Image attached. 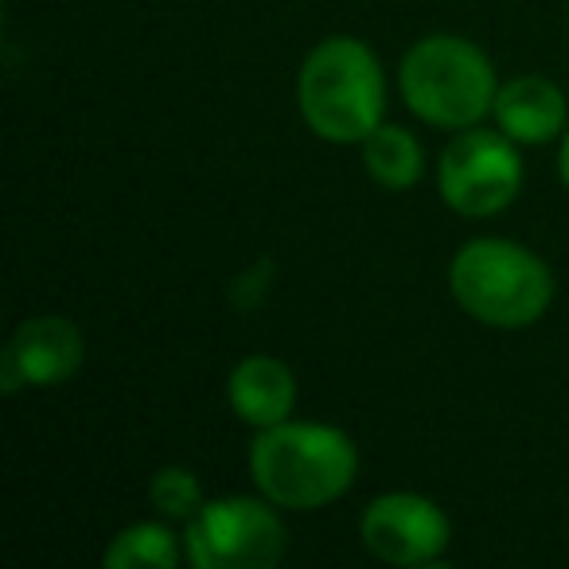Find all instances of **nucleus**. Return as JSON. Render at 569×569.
Returning a JSON list of instances; mask_svg holds the SVG:
<instances>
[{"mask_svg": "<svg viewBox=\"0 0 569 569\" xmlns=\"http://www.w3.org/2000/svg\"><path fill=\"white\" fill-rule=\"evenodd\" d=\"M359 452L351 437L320 421H281L258 429L250 445V476L258 491L289 511H317L356 483Z\"/></svg>", "mask_w": 569, "mask_h": 569, "instance_id": "1", "label": "nucleus"}, {"mask_svg": "<svg viewBox=\"0 0 569 569\" xmlns=\"http://www.w3.org/2000/svg\"><path fill=\"white\" fill-rule=\"evenodd\" d=\"M301 118L328 144H363L382 126V63L356 36H328L305 56L297 79Z\"/></svg>", "mask_w": 569, "mask_h": 569, "instance_id": "2", "label": "nucleus"}, {"mask_svg": "<svg viewBox=\"0 0 569 569\" xmlns=\"http://www.w3.org/2000/svg\"><path fill=\"white\" fill-rule=\"evenodd\" d=\"M449 289L483 328H530L553 301V273L535 250L511 238H472L452 253Z\"/></svg>", "mask_w": 569, "mask_h": 569, "instance_id": "3", "label": "nucleus"}, {"mask_svg": "<svg viewBox=\"0 0 569 569\" xmlns=\"http://www.w3.org/2000/svg\"><path fill=\"white\" fill-rule=\"evenodd\" d=\"M398 87L413 113L437 129H472L499 94L491 59L465 36H426L402 56Z\"/></svg>", "mask_w": 569, "mask_h": 569, "instance_id": "4", "label": "nucleus"}, {"mask_svg": "<svg viewBox=\"0 0 569 569\" xmlns=\"http://www.w3.org/2000/svg\"><path fill=\"white\" fill-rule=\"evenodd\" d=\"M277 503L250 496L207 499L203 511L188 519L183 550L196 569H269L284 558V535Z\"/></svg>", "mask_w": 569, "mask_h": 569, "instance_id": "5", "label": "nucleus"}, {"mask_svg": "<svg viewBox=\"0 0 569 569\" xmlns=\"http://www.w3.org/2000/svg\"><path fill=\"white\" fill-rule=\"evenodd\" d=\"M519 141L503 129H460L441 152L437 188L441 199L465 219H491L507 211L522 188Z\"/></svg>", "mask_w": 569, "mask_h": 569, "instance_id": "6", "label": "nucleus"}, {"mask_svg": "<svg viewBox=\"0 0 569 569\" xmlns=\"http://www.w3.org/2000/svg\"><path fill=\"white\" fill-rule=\"evenodd\" d=\"M359 538L371 558L387 566H433L449 550V515L418 491H387L371 499L359 519Z\"/></svg>", "mask_w": 569, "mask_h": 569, "instance_id": "7", "label": "nucleus"}, {"mask_svg": "<svg viewBox=\"0 0 569 569\" xmlns=\"http://www.w3.org/2000/svg\"><path fill=\"white\" fill-rule=\"evenodd\" d=\"M87 359V340L74 328V320L43 312L17 328V336L0 359V390L20 395V390H48L74 379Z\"/></svg>", "mask_w": 569, "mask_h": 569, "instance_id": "8", "label": "nucleus"}, {"mask_svg": "<svg viewBox=\"0 0 569 569\" xmlns=\"http://www.w3.org/2000/svg\"><path fill=\"white\" fill-rule=\"evenodd\" d=\"M230 410L242 426L273 429L289 421L297 406V379L293 371L273 356H246L227 379Z\"/></svg>", "mask_w": 569, "mask_h": 569, "instance_id": "9", "label": "nucleus"}, {"mask_svg": "<svg viewBox=\"0 0 569 569\" xmlns=\"http://www.w3.org/2000/svg\"><path fill=\"white\" fill-rule=\"evenodd\" d=\"M491 113H496L499 129L519 144H546L566 133V94L558 82L542 79V74H519V79L503 82Z\"/></svg>", "mask_w": 569, "mask_h": 569, "instance_id": "10", "label": "nucleus"}, {"mask_svg": "<svg viewBox=\"0 0 569 569\" xmlns=\"http://www.w3.org/2000/svg\"><path fill=\"white\" fill-rule=\"evenodd\" d=\"M363 168L387 191H406L426 172V149L402 126H379L363 141Z\"/></svg>", "mask_w": 569, "mask_h": 569, "instance_id": "11", "label": "nucleus"}, {"mask_svg": "<svg viewBox=\"0 0 569 569\" xmlns=\"http://www.w3.org/2000/svg\"><path fill=\"white\" fill-rule=\"evenodd\" d=\"M102 561L106 569H176L180 566V538L164 522H133L113 535Z\"/></svg>", "mask_w": 569, "mask_h": 569, "instance_id": "12", "label": "nucleus"}, {"mask_svg": "<svg viewBox=\"0 0 569 569\" xmlns=\"http://www.w3.org/2000/svg\"><path fill=\"white\" fill-rule=\"evenodd\" d=\"M149 503L157 507L164 519H196L199 511H203V483H199V476L191 472V468L183 465H168L160 468V472H152L149 480Z\"/></svg>", "mask_w": 569, "mask_h": 569, "instance_id": "13", "label": "nucleus"}, {"mask_svg": "<svg viewBox=\"0 0 569 569\" xmlns=\"http://www.w3.org/2000/svg\"><path fill=\"white\" fill-rule=\"evenodd\" d=\"M558 176H561V183L569 188V126H566V133H561V152H558Z\"/></svg>", "mask_w": 569, "mask_h": 569, "instance_id": "14", "label": "nucleus"}]
</instances>
